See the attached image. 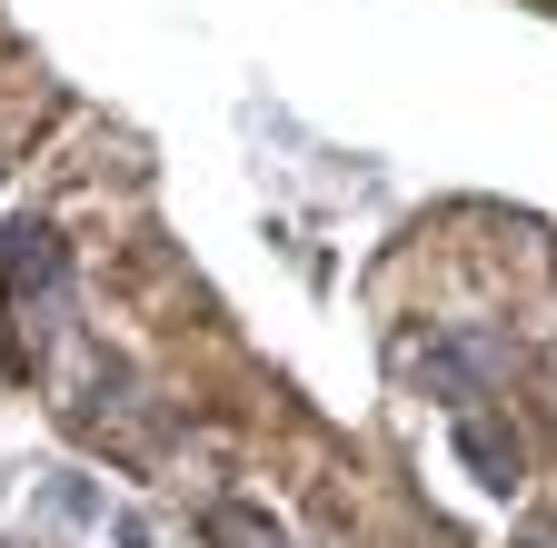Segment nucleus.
Here are the masks:
<instances>
[{
  "label": "nucleus",
  "instance_id": "nucleus-1",
  "mask_svg": "<svg viewBox=\"0 0 557 548\" xmlns=\"http://www.w3.org/2000/svg\"><path fill=\"white\" fill-rule=\"evenodd\" d=\"M498 369H508V360H498V339H478V329L438 339V350H418V379H429L438 399H458V409H468L487 379H498Z\"/></svg>",
  "mask_w": 557,
  "mask_h": 548
},
{
  "label": "nucleus",
  "instance_id": "nucleus-2",
  "mask_svg": "<svg viewBox=\"0 0 557 548\" xmlns=\"http://www.w3.org/2000/svg\"><path fill=\"white\" fill-rule=\"evenodd\" d=\"M458 459L478 468V489H498V499L528 478V449H518V429H498L487 409H458Z\"/></svg>",
  "mask_w": 557,
  "mask_h": 548
},
{
  "label": "nucleus",
  "instance_id": "nucleus-3",
  "mask_svg": "<svg viewBox=\"0 0 557 548\" xmlns=\"http://www.w3.org/2000/svg\"><path fill=\"white\" fill-rule=\"evenodd\" d=\"M209 548H289V538H278L259 509H239V499H220V509H209Z\"/></svg>",
  "mask_w": 557,
  "mask_h": 548
}]
</instances>
